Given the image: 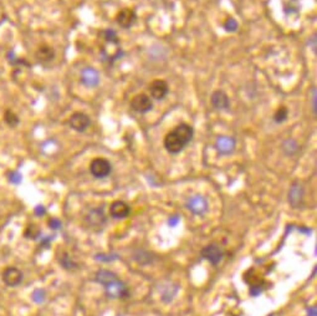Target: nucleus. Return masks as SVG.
Masks as SVG:
<instances>
[{"label":"nucleus","instance_id":"dca6fc26","mask_svg":"<svg viewBox=\"0 0 317 316\" xmlns=\"http://www.w3.org/2000/svg\"><path fill=\"white\" fill-rule=\"evenodd\" d=\"M55 56V51L53 50V48L50 46H41L40 49L36 53V58L41 61V63H48L51 61Z\"/></svg>","mask_w":317,"mask_h":316},{"label":"nucleus","instance_id":"f03ea898","mask_svg":"<svg viewBox=\"0 0 317 316\" xmlns=\"http://www.w3.org/2000/svg\"><path fill=\"white\" fill-rule=\"evenodd\" d=\"M96 281L105 286L107 296L111 299H125L128 295L127 286L117 278L116 274L109 270H98L96 273Z\"/></svg>","mask_w":317,"mask_h":316},{"label":"nucleus","instance_id":"423d86ee","mask_svg":"<svg viewBox=\"0 0 317 316\" xmlns=\"http://www.w3.org/2000/svg\"><path fill=\"white\" fill-rule=\"evenodd\" d=\"M116 21L122 29H129L137 21V13L132 8H124L117 13Z\"/></svg>","mask_w":317,"mask_h":316},{"label":"nucleus","instance_id":"f3484780","mask_svg":"<svg viewBox=\"0 0 317 316\" xmlns=\"http://www.w3.org/2000/svg\"><path fill=\"white\" fill-rule=\"evenodd\" d=\"M86 220L90 223V225H101L105 223V215H103L102 210H92V212L88 213V215L86 217Z\"/></svg>","mask_w":317,"mask_h":316},{"label":"nucleus","instance_id":"c85d7f7f","mask_svg":"<svg viewBox=\"0 0 317 316\" xmlns=\"http://www.w3.org/2000/svg\"><path fill=\"white\" fill-rule=\"evenodd\" d=\"M317 35L316 34H314V35L311 36V38L309 39V41H307V44H309L310 48L312 49V51H314L315 54L317 53Z\"/></svg>","mask_w":317,"mask_h":316},{"label":"nucleus","instance_id":"f8f14e48","mask_svg":"<svg viewBox=\"0 0 317 316\" xmlns=\"http://www.w3.org/2000/svg\"><path fill=\"white\" fill-rule=\"evenodd\" d=\"M224 255V252L222 251L219 246L217 244H210V246H206L205 248H203L201 251V256H203L205 260L210 261L211 264H218L223 259Z\"/></svg>","mask_w":317,"mask_h":316},{"label":"nucleus","instance_id":"412c9836","mask_svg":"<svg viewBox=\"0 0 317 316\" xmlns=\"http://www.w3.org/2000/svg\"><path fill=\"white\" fill-rule=\"evenodd\" d=\"M300 11V4L297 0H289L286 5L284 6V13L286 15H291V14H297Z\"/></svg>","mask_w":317,"mask_h":316},{"label":"nucleus","instance_id":"4468645a","mask_svg":"<svg viewBox=\"0 0 317 316\" xmlns=\"http://www.w3.org/2000/svg\"><path fill=\"white\" fill-rule=\"evenodd\" d=\"M304 200V188L300 185V182L292 183L291 188L289 192V202L294 208H300L302 205Z\"/></svg>","mask_w":317,"mask_h":316},{"label":"nucleus","instance_id":"9b49d317","mask_svg":"<svg viewBox=\"0 0 317 316\" xmlns=\"http://www.w3.org/2000/svg\"><path fill=\"white\" fill-rule=\"evenodd\" d=\"M237 146V141L235 138L229 136H220L218 137L217 142H215V149L218 153L223 154V156H228V154L233 153Z\"/></svg>","mask_w":317,"mask_h":316},{"label":"nucleus","instance_id":"7ed1b4c3","mask_svg":"<svg viewBox=\"0 0 317 316\" xmlns=\"http://www.w3.org/2000/svg\"><path fill=\"white\" fill-rule=\"evenodd\" d=\"M90 172L97 180L109 177L112 172V165L109 160L102 157H96L90 163Z\"/></svg>","mask_w":317,"mask_h":316},{"label":"nucleus","instance_id":"4be33fe9","mask_svg":"<svg viewBox=\"0 0 317 316\" xmlns=\"http://www.w3.org/2000/svg\"><path fill=\"white\" fill-rule=\"evenodd\" d=\"M223 28H224V30L228 31V33H235V31H238V29H239V23H238L237 19L228 18L227 20H225V23L223 24Z\"/></svg>","mask_w":317,"mask_h":316},{"label":"nucleus","instance_id":"c756f323","mask_svg":"<svg viewBox=\"0 0 317 316\" xmlns=\"http://www.w3.org/2000/svg\"><path fill=\"white\" fill-rule=\"evenodd\" d=\"M49 225L53 229H59V228H61V222L59 219H56V218H53V219L49 220Z\"/></svg>","mask_w":317,"mask_h":316},{"label":"nucleus","instance_id":"9d476101","mask_svg":"<svg viewBox=\"0 0 317 316\" xmlns=\"http://www.w3.org/2000/svg\"><path fill=\"white\" fill-rule=\"evenodd\" d=\"M68 124H70L71 128L75 129V131L85 132L86 129L90 127L91 120L90 117L86 114H83V112H75V114L71 115Z\"/></svg>","mask_w":317,"mask_h":316},{"label":"nucleus","instance_id":"5701e85b","mask_svg":"<svg viewBox=\"0 0 317 316\" xmlns=\"http://www.w3.org/2000/svg\"><path fill=\"white\" fill-rule=\"evenodd\" d=\"M4 120H5V122L11 127V128L19 125V117L16 116L13 111H10V110H8V111L5 112V115H4Z\"/></svg>","mask_w":317,"mask_h":316},{"label":"nucleus","instance_id":"2f4dec72","mask_svg":"<svg viewBox=\"0 0 317 316\" xmlns=\"http://www.w3.org/2000/svg\"><path fill=\"white\" fill-rule=\"evenodd\" d=\"M177 222H178V218L173 217L171 220H169V224H171V225H176Z\"/></svg>","mask_w":317,"mask_h":316},{"label":"nucleus","instance_id":"20e7f679","mask_svg":"<svg viewBox=\"0 0 317 316\" xmlns=\"http://www.w3.org/2000/svg\"><path fill=\"white\" fill-rule=\"evenodd\" d=\"M23 271L20 269L15 268V266H6V268H4L3 273H1V280L9 288H16V286H19L23 283Z\"/></svg>","mask_w":317,"mask_h":316},{"label":"nucleus","instance_id":"0eeeda50","mask_svg":"<svg viewBox=\"0 0 317 316\" xmlns=\"http://www.w3.org/2000/svg\"><path fill=\"white\" fill-rule=\"evenodd\" d=\"M149 94H151V97L153 100H157V101H161V100L166 99V96L169 92V86L167 84V81L164 80H154L152 81V84L149 85Z\"/></svg>","mask_w":317,"mask_h":316},{"label":"nucleus","instance_id":"393cba45","mask_svg":"<svg viewBox=\"0 0 317 316\" xmlns=\"http://www.w3.org/2000/svg\"><path fill=\"white\" fill-rule=\"evenodd\" d=\"M39 229L38 228H36V225L35 224H31V225H29L28 228H26V230H25V237L28 239H36L39 237Z\"/></svg>","mask_w":317,"mask_h":316},{"label":"nucleus","instance_id":"6ab92c4d","mask_svg":"<svg viewBox=\"0 0 317 316\" xmlns=\"http://www.w3.org/2000/svg\"><path fill=\"white\" fill-rule=\"evenodd\" d=\"M287 117H289V109L286 106H280L275 111L272 120H274L275 124H284L287 120Z\"/></svg>","mask_w":317,"mask_h":316},{"label":"nucleus","instance_id":"cd10ccee","mask_svg":"<svg viewBox=\"0 0 317 316\" xmlns=\"http://www.w3.org/2000/svg\"><path fill=\"white\" fill-rule=\"evenodd\" d=\"M311 92H312V97H311L312 112H314V115H315V116H316V115H317V105H316V102H317V95H316V89H315V87H312Z\"/></svg>","mask_w":317,"mask_h":316},{"label":"nucleus","instance_id":"f257e3e1","mask_svg":"<svg viewBox=\"0 0 317 316\" xmlns=\"http://www.w3.org/2000/svg\"><path fill=\"white\" fill-rule=\"evenodd\" d=\"M194 136V128L188 124L177 125L173 129L164 137V148L172 154H178L191 142Z\"/></svg>","mask_w":317,"mask_h":316},{"label":"nucleus","instance_id":"a211bd4d","mask_svg":"<svg viewBox=\"0 0 317 316\" xmlns=\"http://www.w3.org/2000/svg\"><path fill=\"white\" fill-rule=\"evenodd\" d=\"M101 36H102V39L107 44H120L119 35H117V33L114 29H105L101 33Z\"/></svg>","mask_w":317,"mask_h":316},{"label":"nucleus","instance_id":"ddd939ff","mask_svg":"<svg viewBox=\"0 0 317 316\" xmlns=\"http://www.w3.org/2000/svg\"><path fill=\"white\" fill-rule=\"evenodd\" d=\"M187 208H188L191 213H194V214L201 215L208 210V202H206L205 198L201 197V195H193V197L189 198L188 202H187Z\"/></svg>","mask_w":317,"mask_h":316},{"label":"nucleus","instance_id":"aec40b11","mask_svg":"<svg viewBox=\"0 0 317 316\" xmlns=\"http://www.w3.org/2000/svg\"><path fill=\"white\" fill-rule=\"evenodd\" d=\"M282 151L287 154V156H292V154L296 153L299 151V144L295 139L289 138L282 143Z\"/></svg>","mask_w":317,"mask_h":316},{"label":"nucleus","instance_id":"bb28decb","mask_svg":"<svg viewBox=\"0 0 317 316\" xmlns=\"http://www.w3.org/2000/svg\"><path fill=\"white\" fill-rule=\"evenodd\" d=\"M9 181L11 183H14V185H19L23 181V176L19 172H11L10 176H9Z\"/></svg>","mask_w":317,"mask_h":316},{"label":"nucleus","instance_id":"39448f33","mask_svg":"<svg viewBox=\"0 0 317 316\" xmlns=\"http://www.w3.org/2000/svg\"><path fill=\"white\" fill-rule=\"evenodd\" d=\"M129 106L134 112L138 114H147L153 109V101L152 97L147 94H138L132 97Z\"/></svg>","mask_w":317,"mask_h":316},{"label":"nucleus","instance_id":"b1692460","mask_svg":"<svg viewBox=\"0 0 317 316\" xmlns=\"http://www.w3.org/2000/svg\"><path fill=\"white\" fill-rule=\"evenodd\" d=\"M60 264L65 269H68V270H70V269H75L76 266H77V264H76L75 261H73L72 259L68 256V254H66V253H63V256L60 258Z\"/></svg>","mask_w":317,"mask_h":316},{"label":"nucleus","instance_id":"1a4fd4ad","mask_svg":"<svg viewBox=\"0 0 317 316\" xmlns=\"http://www.w3.org/2000/svg\"><path fill=\"white\" fill-rule=\"evenodd\" d=\"M80 81L81 84L85 85L86 87H96L98 86L101 82L100 73H98V71L96 70V68L85 67L81 71Z\"/></svg>","mask_w":317,"mask_h":316},{"label":"nucleus","instance_id":"6e6552de","mask_svg":"<svg viewBox=\"0 0 317 316\" xmlns=\"http://www.w3.org/2000/svg\"><path fill=\"white\" fill-rule=\"evenodd\" d=\"M210 102L213 109L218 111H228L230 109V99L223 90H217L211 94Z\"/></svg>","mask_w":317,"mask_h":316},{"label":"nucleus","instance_id":"2eb2a0df","mask_svg":"<svg viewBox=\"0 0 317 316\" xmlns=\"http://www.w3.org/2000/svg\"><path fill=\"white\" fill-rule=\"evenodd\" d=\"M131 212V208L127 203L122 202V200H116L111 204V208H110V213L114 218L116 219H122V218H126L127 215Z\"/></svg>","mask_w":317,"mask_h":316},{"label":"nucleus","instance_id":"a878e982","mask_svg":"<svg viewBox=\"0 0 317 316\" xmlns=\"http://www.w3.org/2000/svg\"><path fill=\"white\" fill-rule=\"evenodd\" d=\"M33 300L35 303H43L45 300V290H41V289H38L33 293Z\"/></svg>","mask_w":317,"mask_h":316},{"label":"nucleus","instance_id":"7c9ffc66","mask_svg":"<svg viewBox=\"0 0 317 316\" xmlns=\"http://www.w3.org/2000/svg\"><path fill=\"white\" fill-rule=\"evenodd\" d=\"M45 212H46V210H45V208L43 207V205H38V207L35 208V213H36V214H38V215L45 214Z\"/></svg>","mask_w":317,"mask_h":316}]
</instances>
